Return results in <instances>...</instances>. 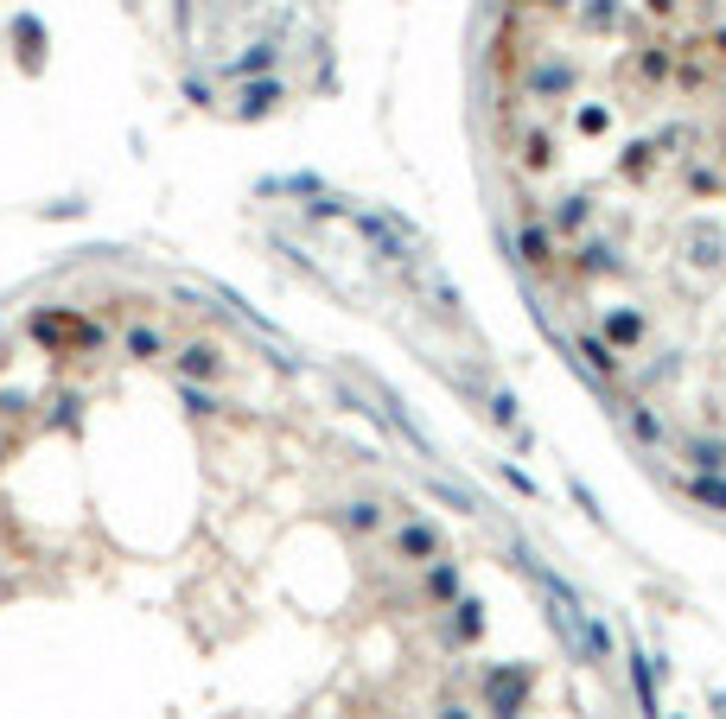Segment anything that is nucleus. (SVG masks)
<instances>
[{
  "label": "nucleus",
  "mask_w": 726,
  "mask_h": 719,
  "mask_svg": "<svg viewBox=\"0 0 726 719\" xmlns=\"http://www.w3.org/2000/svg\"><path fill=\"white\" fill-rule=\"evenodd\" d=\"M523 700H529V669H491L484 675V707L497 719H523Z\"/></svg>",
  "instance_id": "f257e3e1"
},
{
  "label": "nucleus",
  "mask_w": 726,
  "mask_h": 719,
  "mask_svg": "<svg viewBox=\"0 0 726 719\" xmlns=\"http://www.w3.org/2000/svg\"><path fill=\"white\" fill-rule=\"evenodd\" d=\"M179 376H192V382H217V376H223L217 344H185V350H179Z\"/></svg>",
  "instance_id": "f03ea898"
},
{
  "label": "nucleus",
  "mask_w": 726,
  "mask_h": 719,
  "mask_svg": "<svg viewBox=\"0 0 726 719\" xmlns=\"http://www.w3.org/2000/svg\"><path fill=\"white\" fill-rule=\"evenodd\" d=\"M682 459H695V471H720L726 465V440H682Z\"/></svg>",
  "instance_id": "7ed1b4c3"
},
{
  "label": "nucleus",
  "mask_w": 726,
  "mask_h": 719,
  "mask_svg": "<svg viewBox=\"0 0 726 719\" xmlns=\"http://www.w3.org/2000/svg\"><path fill=\"white\" fill-rule=\"evenodd\" d=\"M688 497H701V503H720V510H726V484L714 478V471H701V478L688 484Z\"/></svg>",
  "instance_id": "20e7f679"
},
{
  "label": "nucleus",
  "mask_w": 726,
  "mask_h": 719,
  "mask_svg": "<svg viewBox=\"0 0 726 719\" xmlns=\"http://www.w3.org/2000/svg\"><path fill=\"white\" fill-rule=\"evenodd\" d=\"M128 350H134V357H160V331L134 325V331H128Z\"/></svg>",
  "instance_id": "39448f33"
},
{
  "label": "nucleus",
  "mask_w": 726,
  "mask_h": 719,
  "mask_svg": "<svg viewBox=\"0 0 726 719\" xmlns=\"http://www.w3.org/2000/svg\"><path fill=\"white\" fill-rule=\"evenodd\" d=\"M434 719H472V707H459V700H446V707H440Z\"/></svg>",
  "instance_id": "423d86ee"
}]
</instances>
